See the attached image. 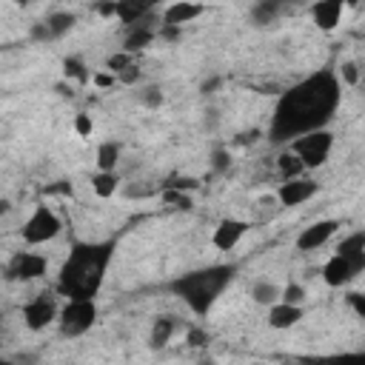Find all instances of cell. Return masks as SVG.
I'll use <instances>...</instances> for the list:
<instances>
[{
    "label": "cell",
    "mask_w": 365,
    "mask_h": 365,
    "mask_svg": "<svg viewBox=\"0 0 365 365\" xmlns=\"http://www.w3.org/2000/svg\"><path fill=\"white\" fill-rule=\"evenodd\" d=\"M342 100V83L336 71L322 68L282 91L271 117V140H297L311 131H322L336 114Z\"/></svg>",
    "instance_id": "1"
},
{
    "label": "cell",
    "mask_w": 365,
    "mask_h": 365,
    "mask_svg": "<svg viewBox=\"0 0 365 365\" xmlns=\"http://www.w3.org/2000/svg\"><path fill=\"white\" fill-rule=\"evenodd\" d=\"M114 257V242L103 240V242H77L63 268H60V279L57 288L68 297V299H94L97 291L103 288L106 271L111 265Z\"/></svg>",
    "instance_id": "2"
},
{
    "label": "cell",
    "mask_w": 365,
    "mask_h": 365,
    "mask_svg": "<svg viewBox=\"0 0 365 365\" xmlns=\"http://www.w3.org/2000/svg\"><path fill=\"white\" fill-rule=\"evenodd\" d=\"M237 274V265H208V268H197L188 274H180L177 279H171V291L200 317H205L211 311V305L220 299V294L231 285Z\"/></svg>",
    "instance_id": "3"
},
{
    "label": "cell",
    "mask_w": 365,
    "mask_h": 365,
    "mask_svg": "<svg viewBox=\"0 0 365 365\" xmlns=\"http://www.w3.org/2000/svg\"><path fill=\"white\" fill-rule=\"evenodd\" d=\"M331 148H334V134L322 128V131H311L291 140L288 151L302 163V168H317L331 157Z\"/></svg>",
    "instance_id": "4"
},
{
    "label": "cell",
    "mask_w": 365,
    "mask_h": 365,
    "mask_svg": "<svg viewBox=\"0 0 365 365\" xmlns=\"http://www.w3.org/2000/svg\"><path fill=\"white\" fill-rule=\"evenodd\" d=\"M60 231H63V220L54 214V208L37 205V208L29 214V220L23 222L20 237H23L26 245H46V242H51Z\"/></svg>",
    "instance_id": "5"
},
{
    "label": "cell",
    "mask_w": 365,
    "mask_h": 365,
    "mask_svg": "<svg viewBox=\"0 0 365 365\" xmlns=\"http://www.w3.org/2000/svg\"><path fill=\"white\" fill-rule=\"evenodd\" d=\"M57 319L63 336H83L97 322V305L94 299H68L66 308L57 314Z\"/></svg>",
    "instance_id": "6"
},
{
    "label": "cell",
    "mask_w": 365,
    "mask_h": 365,
    "mask_svg": "<svg viewBox=\"0 0 365 365\" xmlns=\"http://www.w3.org/2000/svg\"><path fill=\"white\" fill-rule=\"evenodd\" d=\"M48 268V259L37 251H17L9 265H6V277L9 279H17V282H31V279H40Z\"/></svg>",
    "instance_id": "7"
},
{
    "label": "cell",
    "mask_w": 365,
    "mask_h": 365,
    "mask_svg": "<svg viewBox=\"0 0 365 365\" xmlns=\"http://www.w3.org/2000/svg\"><path fill=\"white\" fill-rule=\"evenodd\" d=\"M54 319H57V305H54V299H51L48 294H37L34 299H29V302L23 305V322H26V328H31V331H43V328H48Z\"/></svg>",
    "instance_id": "8"
},
{
    "label": "cell",
    "mask_w": 365,
    "mask_h": 365,
    "mask_svg": "<svg viewBox=\"0 0 365 365\" xmlns=\"http://www.w3.org/2000/svg\"><path fill=\"white\" fill-rule=\"evenodd\" d=\"M248 222L245 220H240V217H225V220H220L217 222V228H214V234H211V245L217 248V251H234L237 245H240V240L248 234Z\"/></svg>",
    "instance_id": "9"
},
{
    "label": "cell",
    "mask_w": 365,
    "mask_h": 365,
    "mask_svg": "<svg viewBox=\"0 0 365 365\" xmlns=\"http://www.w3.org/2000/svg\"><path fill=\"white\" fill-rule=\"evenodd\" d=\"M339 231V220H317L311 225H305L297 237V248L299 251H317L322 248L334 234Z\"/></svg>",
    "instance_id": "10"
},
{
    "label": "cell",
    "mask_w": 365,
    "mask_h": 365,
    "mask_svg": "<svg viewBox=\"0 0 365 365\" xmlns=\"http://www.w3.org/2000/svg\"><path fill=\"white\" fill-rule=\"evenodd\" d=\"M317 191H319V185H317L314 180L297 177V180H285V182L277 188V200H279L285 208H294V205L308 202V200H311Z\"/></svg>",
    "instance_id": "11"
},
{
    "label": "cell",
    "mask_w": 365,
    "mask_h": 365,
    "mask_svg": "<svg viewBox=\"0 0 365 365\" xmlns=\"http://www.w3.org/2000/svg\"><path fill=\"white\" fill-rule=\"evenodd\" d=\"M354 277H359V271H356L345 257H339V254H331V257L325 259V265H322V279H325V285H331V288H342V285H348Z\"/></svg>",
    "instance_id": "12"
},
{
    "label": "cell",
    "mask_w": 365,
    "mask_h": 365,
    "mask_svg": "<svg viewBox=\"0 0 365 365\" xmlns=\"http://www.w3.org/2000/svg\"><path fill=\"white\" fill-rule=\"evenodd\" d=\"M202 11H205V9H202L200 3L177 0V3H171V6H165V9H163V23H160V26H177V29H182V23L197 20Z\"/></svg>",
    "instance_id": "13"
},
{
    "label": "cell",
    "mask_w": 365,
    "mask_h": 365,
    "mask_svg": "<svg viewBox=\"0 0 365 365\" xmlns=\"http://www.w3.org/2000/svg\"><path fill=\"white\" fill-rule=\"evenodd\" d=\"M311 17L317 23V29L322 31H334L342 20V3L339 0H319L311 6Z\"/></svg>",
    "instance_id": "14"
},
{
    "label": "cell",
    "mask_w": 365,
    "mask_h": 365,
    "mask_svg": "<svg viewBox=\"0 0 365 365\" xmlns=\"http://www.w3.org/2000/svg\"><path fill=\"white\" fill-rule=\"evenodd\" d=\"M302 317H305L302 305L274 302V305L268 308V325H271V328H277V331H288V328H294V325H297Z\"/></svg>",
    "instance_id": "15"
},
{
    "label": "cell",
    "mask_w": 365,
    "mask_h": 365,
    "mask_svg": "<svg viewBox=\"0 0 365 365\" xmlns=\"http://www.w3.org/2000/svg\"><path fill=\"white\" fill-rule=\"evenodd\" d=\"M336 254L345 257L356 271H362V268H365V234H362V231H354L351 237H345V240L339 242Z\"/></svg>",
    "instance_id": "16"
},
{
    "label": "cell",
    "mask_w": 365,
    "mask_h": 365,
    "mask_svg": "<svg viewBox=\"0 0 365 365\" xmlns=\"http://www.w3.org/2000/svg\"><path fill=\"white\" fill-rule=\"evenodd\" d=\"M174 331H177V317H171V314H163V317H157V319H154V325H151V336H148V345H151L154 351H157V348H165V345L171 342Z\"/></svg>",
    "instance_id": "17"
},
{
    "label": "cell",
    "mask_w": 365,
    "mask_h": 365,
    "mask_svg": "<svg viewBox=\"0 0 365 365\" xmlns=\"http://www.w3.org/2000/svg\"><path fill=\"white\" fill-rule=\"evenodd\" d=\"M43 23H46V29H48L51 40H60L63 34H68V31L74 29L77 14H74V11H51V14H48Z\"/></svg>",
    "instance_id": "18"
},
{
    "label": "cell",
    "mask_w": 365,
    "mask_h": 365,
    "mask_svg": "<svg viewBox=\"0 0 365 365\" xmlns=\"http://www.w3.org/2000/svg\"><path fill=\"white\" fill-rule=\"evenodd\" d=\"M120 154H123V145L114 143V140H106L97 145V171H114L117 163H120Z\"/></svg>",
    "instance_id": "19"
},
{
    "label": "cell",
    "mask_w": 365,
    "mask_h": 365,
    "mask_svg": "<svg viewBox=\"0 0 365 365\" xmlns=\"http://www.w3.org/2000/svg\"><path fill=\"white\" fill-rule=\"evenodd\" d=\"M91 188H94V194H97L100 200L114 197L117 188H120V174H117V171H97V174L91 177Z\"/></svg>",
    "instance_id": "20"
},
{
    "label": "cell",
    "mask_w": 365,
    "mask_h": 365,
    "mask_svg": "<svg viewBox=\"0 0 365 365\" xmlns=\"http://www.w3.org/2000/svg\"><path fill=\"white\" fill-rule=\"evenodd\" d=\"M251 299H254L257 305L271 308L274 302H279V285H277L274 279H257V282L251 285Z\"/></svg>",
    "instance_id": "21"
},
{
    "label": "cell",
    "mask_w": 365,
    "mask_h": 365,
    "mask_svg": "<svg viewBox=\"0 0 365 365\" xmlns=\"http://www.w3.org/2000/svg\"><path fill=\"white\" fill-rule=\"evenodd\" d=\"M248 17H251L254 26H268V23H274V20L279 17V3H274V0H259V3L251 6Z\"/></svg>",
    "instance_id": "22"
},
{
    "label": "cell",
    "mask_w": 365,
    "mask_h": 365,
    "mask_svg": "<svg viewBox=\"0 0 365 365\" xmlns=\"http://www.w3.org/2000/svg\"><path fill=\"white\" fill-rule=\"evenodd\" d=\"M154 37H157V31H154L148 23H143V26H131V34L125 37V51L134 54L137 48H145Z\"/></svg>",
    "instance_id": "23"
},
{
    "label": "cell",
    "mask_w": 365,
    "mask_h": 365,
    "mask_svg": "<svg viewBox=\"0 0 365 365\" xmlns=\"http://www.w3.org/2000/svg\"><path fill=\"white\" fill-rule=\"evenodd\" d=\"M63 71H66L68 80H74V83H80V86L91 83V68H88L80 57H66V60H63Z\"/></svg>",
    "instance_id": "24"
},
{
    "label": "cell",
    "mask_w": 365,
    "mask_h": 365,
    "mask_svg": "<svg viewBox=\"0 0 365 365\" xmlns=\"http://www.w3.org/2000/svg\"><path fill=\"white\" fill-rule=\"evenodd\" d=\"M137 100H140V106H145V108H160V106L165 103V94H163V88H160L157 83H148V86H143V88L137 91Z\"/></svg>",
    "instance_id": "25"
},
{
    "label": "cell",
    "mask_w": 365,
    "mask_h": 365,
    "mask_svg": "<svg viewBox=\"0 0 365 365\" xmlns=\"http://www.w3.org/2000/svg\"><path fill=\"white\" fill-rule=\"evenodd\" d=\"M277 168H279L282 180H297V177L302 174V163H299L291 151H282V154L277 157Z\"/></svg>",
    "instance_id": "26"
},
{
    "label": "cell",
    "mask_w": 365,
    "mask_h": 365,
    "mask_svg": "<svg viewBox=\"0 0 365 365\" xmlns=\"http://www.w3.org/2000/svg\"><path fill=\"white\" fill-rule=\"evenodd\" d=\"M311 365H365V354L362 351H354V354L319 356V359H311Z\"/></svg>",
    "instance_id": "27"
},
{
    "label": "cell",
    "mask_w": 365,
    "mask_h": 365,
    "mask_svg": "<svg viewBox=\"0 0 365 365\" xmlns=\"http://www.w3.org/2000/svg\"><path fill=\"white\" fill-rule=\"evenodd\" d=\"M163 200H165L171 208H182V211H188V208L194 205L191 194H185V191H180V188H165V191H163Z\"/></svg>",
    "instance_id": "28"
},
{
    "label": "cell",
    "mask_w": 365,
    "mask_h": 365,
    "mask_svg": "<svg viewBox=\"0 0 365 365\" xmlns=\"http://www.w3.org/2000/svg\"><path fill=\"white\" fill-rule=\"evenodd\" d=\"M305 299V288L299 282H288L285 288H279V302H288V305H302Z\"/></svg>",
    "instance_id": "29"
},
{
    "label": "cell",
    "mask_w": 365,
    "mask_h": 365,
    "mask_svg": "<svg viewBox=\"0 0 365 365\" xmlns=\"http://www.w3.org/2000/svg\"><path fill=\"white\" fill-rule=\"evenodd\" d=\"M128 66H134V54H128V51L111 54V57L106 60V71H111V74H120V71H125Z\"/></svg>",
    "instance_id": "30"
},
{
    "label": "cell",
    "mask_w": 365,
    "mask_h": 365,
    "mask_svg": "<svg viewBox=\"0 0 365 365\" xmlns=\"http://www.w3.org/2000/svg\"><path fill=\"white\" fill-rule=\"evenodd\" d=\"M339 83H348V86H359V66L354 60H345L339 66V74H336Z\"/></svg>",
    "instance_id": "31"
},
{
    "label": "cell",
    "mask_w": 365,
    "mask_h": 365,
    "mask_svg": "<svg viewBox=\"0 0 365 365\" xmlns=\"http://www.w3.org/2000/svg\"><path fill=\"white\" fill-rule=\"evenodd\" d=\"M71 125H74V134L77 137H91V131H94V120H91L88 111H77Z\"/></svg>",
    "instance_id": "32"
},
{
    "label": "cell",
    "mask_w": 365,
    "mask_h": 365,
    "mask_svg": "<svg viewBox=\"0 0 365 365\" xmlns=\"http://www.w3.org/2000/svg\"><path fill=\"white\" fill-rule=\"evenodd\" d=\"M208 331L205 328H188V334H185V345L188 348H205L208 345Z\"/></svg>",
    "instance_id": "33"
},
{
    "label": "cell",
    "mask_w": 365,
    "mask_h": 365,
    "mask_svg": "<svg viewBox=\"0 0 365 365\" xmlns=\"http://www.w3.org/2000/svg\"><path fill=\"white\" fill-rule=\"evenodd\" d=\"M231 165V151L228 148H214L211 151V168L214 171H228Z\"/></svg>",
    "instance_id": "34"
},
{
    "label": "cell",
    "mask_w": 365,
    "mask_h": 365,
    "mask_svg": "<svg viewBox=\"0 0 365 365\" xmlns=\"http://www.w3.org/2000/svg\"><path fill=\"white\" fill-rule=\"evenodd\" d=\"M114 77H117V83H123V86H134V83H140L143 71H140L137 63H134V66H128L125 71H120V74H114Z\"/></svg>",
    "instance_id": "35"
},
{
    "label": "cell",
    "mask_w": 365,
    "mask_h": 365,
    "mask_svg": "<svg viewBox=\"0 0 365 365\" xmlns=\"http://www.w3.org/2000/svg\"><path fill=\"white\" fill-rule=\"evenodd\" d=\"M29 34H31V40H37V43H48V40H51V34H48V29H46L43 20H40V23H31Z\"/></svg>",
    "instance_id": "36"
},
{
    "label": "cell",
    "mask_w": 365,
    "mask_h": 365,
    "mask_svg": "<svg viewBox=\"0 0 365 365\" xmlns=\"http://www.w3.org/2000/svg\"><path fill=\"white\" fill-rule=\"evenodd\" d=\"M91 83H94L97 88H108V86L117 83V77H114L111 71H97V74H91Z\"/></svg>",
    "instance_id": "37"
},
{
    "label": "cell",
    "mask_w": 365,
    "mask_h": 365,
    "mask_svg": "<svg viewBox=\"0 0 365 365\" xmlns=\"http://www.w3.org/2000/svg\"><path fill=\"white\" fill-rule=\"evenodd\" d=\"M217 123H220V111H217V108H205V111H202V128L211 131Z\"/></svg>",
    "instance_id": "38"
},
{
    "label": "cell",
    "mask_w": 365,
    "mask_h": 365,
    "mask_svg": "<svg viewBox=\"0 0 365 365\" xmlns=\"http://www.w3.org/2000/svg\"><path fill=\"white\" fill-rule=\"evenodd\" d=\"M163 40H177L180 34H182V29H177V26H160V31H157Z\"/></svg>",
    "instance_id": "39"
},
{
    "label": "cell",
    "mask_w": 365,
    "mask_h": 365,
    "mask_svg": "<svg viewBox=\"0 0 365 365\" xmlns=\"http://www.w3.org/2000/svg\"><path fill=\"white\" fill-rule=\"evenodd\" d=\"M257 140H259V131H257V128H251V131L240 134V137H237L234 143H237V145H248V143H257Z\"/></svg>",
    "instance_id": "40"
},
{
    "label": "cell",
    "mask_w": 365,
    "mask_h": 365,
    "mask_svg": "<svg viewBox=\"0 0 365 365\" xmlns=\"http://www.w3.org/2000/svg\"><path fill=\"white\" fill-rule=\"evenodd\" d=\"M348 299H351V305L356 308V314H359V317H365V302H362V294H351Z\"/></svg>",
    "instance_id": "41"
},
{
    "label": "cell",
    "mask_w": 365,
    "mask_h": 365,
    "mask_svg": "<svg viewBox=\"0 0 365 365\" xmlns=\"http://www.w3.org/2000/svg\"><path fill=\"white\" fill-rule=\"evenodd\" d=\"M9 208H11V202H9V200H0V217H3Z\"/></svg>",
    "instance_id": "42"
},
{
    "label": "cell",
    "mask_w": 365,
    "mask_h": 365,
    "mask_svg": "<svg viewBox=\"0 0 365 365\" xmlns=\"http://www.w3.org/2000/svg\"><path fill=\"white\" fill-rule=\"evenodd\" d=\"M0 365H14L11 359H6V356H0Z\"/></svg>",
    "instance_id": "43"
}]
</instances>
